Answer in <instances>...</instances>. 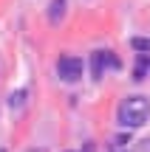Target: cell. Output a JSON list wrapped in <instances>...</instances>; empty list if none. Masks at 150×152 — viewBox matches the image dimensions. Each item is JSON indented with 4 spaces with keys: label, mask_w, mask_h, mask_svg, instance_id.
<instances>
[{
    "label": "cell",
    "mask_w": 150,
    "mask_h": 152,
    "mask_svg": "<svg viewBox=\"0 0 150 152\" xmlns=\"http://www.w3.org/2000/svg\"><path fill=\"white\" fill-rule=\"evenodd\" d=\"M150 115V102L145 96H128L122 104H119V124L133 130V127H142Z\"/></svg>",
    "instance_id": "1"
},
{
    "label": "cell",
    "mask_w": 150,
    "mask_h": 152,
    "mask_svg": "<svg viewBox=\"0 0 150 152\" xmlns=\"http://www.w3.org/2000/svg\"><path fill=\"white\" fill-rule=\"evenodd\" d=\"M57 73H60L62 82H77L82 76V59H77V56H60Z\"/></svg>",
    "instance_id": "2"
},
{
    "label": "cell",
    "mask_w": 150,
    "mask_h": 152,
    "mask_svg": "<svg viewBox=\"0 0 150 152\" xmlns=\"http://www.w3.org/2000/svg\"><path fill=\"white\" fill-rule=\"evenodd\" d=\"M102 73H105V54L96 51V54H91V76L102 79Z\"/></svg>",
    "instance_id": "3"
},
{
    "label": "cell",
    "mask_w": 150,
    "mask_h": 152,
    "mask_svg": "<svg viewBox=\"0 0 150 152\" xmlns=\"http://www.w3.org/2000/svg\"><path fill=\"white\" fill-rule=\"evenodd\" d=\"M62 14H65V0H51V6H48V20L51 23H60Z\"/></svg>",
    "instance_id": "4"
},
{
    "label": "cell",
    "mask_w": 150,
    "mask_h": 152,
    "mask_svg": "<svg viewBox=\"0 0 150 152\" xmlns=\"http://www.w3.org/2000/svg\"><path fill=\"white\" fill-rule=\"evenodd\" d=\"M130 45H133V51H139V54H150V39L147 37H133Z\"/></svg>",
    "instance_id": "5"
},
{
    "label": "cell",
    "mask_w": 150,
    "mask_h": 152,
    "mask_svg": "<svg viewBox=\"0 0 150 152\" xmlns=\"http://www.w3.org/2000/svg\"><path fill=\"white\" fill-rule=\"evenodd\" d=\"M102 54H105V68H122V59L113 51H102Z\"/></svg>",
    "instance_id": "6"
},
{
    "label": "cell",
    "mask_w": 150,
    "mask_h": 152,
    "mask_svg": "<svg viewBox=\"0 0 150 152\" xmlns=\"http://www.w3.org/2000/svg\"><path fill=\"white\" fill-rule=\"evenodd\" d=\"M23 102H26V90H17L14 96H11V107H20Z\"/></svg>",
    "instance_id": "7"
},
{
    "label": "cell",
    "mask_w": 150,
    "mask_h": 152,
    "mask_svg": "<svg viewBox=\"0 0 150 152\" xmlns=\"http://www.w3.org/2000/svg\"><path fill=\"white\" fill-rule=\"evenodd\" d=\"M145 73H147V68L142 65V62H136V71H133V79H136V82H142V79H145Z\"/></svg>",
    "instance_id": "8"
},
{
    "label": "cell",
    "mask_w": 150,
    "mask_h": 152,
    "mask_svg": "<svg viewBox=\"0 0 150 152\" xmlns=\"http://www.w3.org/2000/svg\"><path fill=\"white\" fill-rule=\"evenodd\" d=\"M82 152H94V144L88 141V144H85V147H82Z\"/></svg>",
    "instance_id": "9"
},
{
    "label": "cell",
    "mask_w": 150,
    "mask_h": 152,
    "mask_svg": "<svg viewBox=\"0 0 150 152\" xmlns=\"http://www.w3.org/2000/svg\"><path fill=\"white\" fill-rule=\"evenodd\" d=\"M0 152H3V149H0Z\"/></svg>",
    "instance_id": "10"
}]
</instances>
